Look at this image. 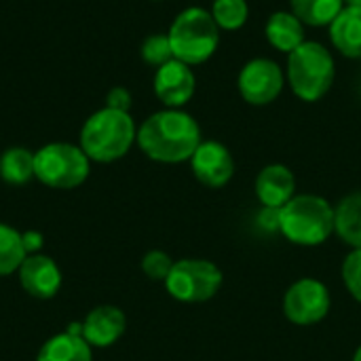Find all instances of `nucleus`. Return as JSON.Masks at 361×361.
Returning <instances> with one entry per match:
<instances>
[{"instance_id":"f257e3e1","label":"nucleus","mask_w":361,"mask_h":361,"mask_svg":"<svg viewBox=\"0 0 361 361\" xmlns=\"http://www.w3.org/2000/svg\"><path fill=\"white\" fill-rule=\"evenodd\" d=\"M201 142V127L192 114L182 108H165L137 127L135 144L150 161L176 165L190 161Z\"/></svg>"},{"instance_id":"f03ea898","label":"nucleus","mask_w":361,"mask_h":361,"mask_svg":"<svg viewBox=\"0 0 361 361\" xmlns=\"http://www.w3.org/2000/svg\"><path fill=\"white\" fill-rule=\"evenodd\" d=\"M137 142V125L129 112L102 108L93 112L78 137V146L95 163H114L123 159Z\"/></svg>"},{"instance_id":"7ed1b4c3","label":"nucleus","mask_w":361,"mask_h":361,"mask_svg":"<svg viewBox=\"0 0 361 361\" xmlns=\"http://www.w3.org/2000/svg\"><path fill=\"white\" fill-rule=\"evenodd\" d=\"M336 226V212L319 195H296L279 209L277 231L302 247L322 245Z\"/></svg>"},{"instance_id":"20e7f679","label":"nucleus","mask_w":361,"mask_h":361,"mask_svg":"<svg viewBox=\"0 0 361 361\" xmlns=\"http://www.w3.org/2000/svg\"><path fill=\"white\" fill-rule=\"evenodd\" d=\"M336 63L328 47L317 40H305L298 49L288 55L286 82L292 93L307 102H319L334 85Z\"/></svg>"},{"instance_id":"39448f33","label":"nucleus","mask_w":361,"mask_h":361,"mask_svg":"<svg viewBox=\"0 0 361 361\" xmlns=\"http://www.w3.org/2000/svg\"><path fill=\"white\" fill-rule=\"evenodd\" d=\"M167 36L173 57L190 68L205 63L220 44V27L216 25L212 13L203 6H188L178 13Z\"/></svg>"},{"instance_id":"423d86ee","label":"nucleus","mask_w":361,"mask_h":361,"mask_svg":"<svg viewBox=\"0 0 361 361\" xmlns=\"http://www.w3.org/2000/svg\"><path fill=\"white\" fill-rule=\"evenodd\" d=\"M91 159L78 144L51 142L34 152V178L49 188L70 190L87 182Z\"/></svg>"},{"instance_id":"0eeeda50","label":"nucleus","mask_w":361,"mask_h":361,"mask_svg":"<svg viewBox=\"0 0 361 361\" xmlns=\"http://www.w3.org/2000/svg\"><path fill=\"white\" fill-rule=\"evenodd\" d=\"M222 271L203 258H184L173 262L165 288L171 298L180 302H205L222 288Z\"/></svg>"},{"instance_id":"6e6552de","label":"nucleus","mask_w":361,"mask_h":361,"mask_svg":"<svg viewBox=\"0 0 361 361\" xmlns=\"http://www.w3.org/2000/svg\"><path fill=\"white\" fill-rule=\"evenodd\" d=\"M283 85H286V72L279 68L277 61L269 57L250 59L237 76L239 95L252 106L273 104L281 95Z\"/></svg>"},{"instance_id":"1a4fd4ad","label":"nucleus","mask_w":361,"mask_h":361,"mask_svg":"<svg viewBox=\"0 0 361 361\" xmlns=\"http://www.w3.org/2000/svg\"><path fill=\"white\" fill-rule=\"evenodd\" d=\"M330 290L326 283L313 277L298 279L283 296V313L296 326H313L326 319L330 313Z\"/></svg>"},{"instance_id":"9d476101","label":"nucleus","mask_w":361,"mask_h":361,"mask_svg":"<svg viewBox=\"0 0 361 361\" xmlns=\"http://www.w3.org/2000/svg\"><path fill=\"white\" fill-rule=\"evenodd\" d=\"M152 89L165 108H182L192 99L197 89V78L188 63L173 57L171 61L157 68Z\"/></svg>"},{"instance_id":"9b49d317","label":"nucleus","mask_w":361,"mask_h":361,"mask_svg":"<svg viewBox=\"0 0 361 361\" xmlns=\"http://www.w3.org/2000/svg\"><path fill=\"white\" fill-rule=\"evenodd\" d=\"M190 169L195 178L207 188H222L235 176V161L231 150L216 140L201 142L190 157Z\"/></svg>"},{"instance_id":"f8f14e48","label":"nucleus","mask_w":361,"mask_h":361,"mask_svg":"<svg viewBox=\"0 0 361 361\" xmlns=\"http://www.w3.org/2000/svg\"><path fill=\"white\" fill-rule=\"evenodd\" d=\"M19 283L32 298L49 300L61 290V271L51 256L32 254L25 256L19 271Z\"/></svg>"},{"instance_id":"ddd939ff","label":"nucleus","mask_w":361,"mask_h":361,"mask_svg":"<svg viewBox=\"0 0 361 361\" xmlns=\"http://www.w3.org/2000/svg\"><path fill=\"white\" fill-rule=\"evenodd\" d=\"M127 328V317L118 307L102 305L87 313L82 322V338L95 349L112 347Z\"/></svg>"},{"instance_id":"4468645a","label":"nucleus","mask_w":361,"mask_h":361,"mask_svg":"<svg viewBox=\"0 0 361 361\" xmlns=\"http://www.w3.org/2000/svg\"><path fill=\"white\" fill-rule=\"evenodd\" d=\"M256 197L264 207L281 209L286 203H290L296 197V178L290 167L281 163L267 165L258 176L254 184Z\"/></svg>"},{"instance_id":"2eb2a0df","label":"nucleus","mask_w":361,"mask_h":361,"mask_svg":"<svg viewBox=\"0 0 361 361\" xmlns=\"http://www.w3.org/2000/svg\"><path fill=\"white\" fill-rule=\"evenodd\" d=\"M36 361H93V347L82 338V324L51 336L38 351Z\"/></svg>"},{"instance_id":"dca6fc26","label":"nucleus","mask_w":361,"mask_h":361,"mask_svg":"<svg viewBox=\"0 0 361 361\" xmlns=\"http://www.w3.org/2000/svg\"><path fill=\"white\" fill-rule=\"evenodd\" d=\"M330 40L341 55L361 59V6H345L338 13L330 23Z\"/></svg>"},{"instance_id":"f3484780","label":"nucleus","mask_w":361,"mask_h":361,"mask_svg":"<svg viewBox=\"0 0 361 361\" xmlns=\"http://www.w3.org/2000/svg\"><path fill=\"white\" fill-rule=\"evenodd\" d=\"M264 36L273 49L288 53V55L307 40L305 38V23L292 11H275L267 19Z\"/></svg>"},{"instance_id":"a211bd4d","label":"nucleus","mask_w":361,"mask_h":361,"mask_svg":"<svg viewBox=\"0 0 361 361\" xmlns=\"http://www.w3.org/2000/svg\"><path fill=\"white\" fill-rule=\"evenodd\" d=\"M334 233L353 250H361V190L345 197L336 207Z\"/></svg>"},{"instance_id":"6ab92c4d","label":"nucleus","mask_w":361,"mask_h":361,"mask_svg":"<svg viewBox=\"0 0 361 361\" xmlns=\"http://www.w3.org/2000/svg\"><path fill=\"white\" fill-rule=\"evenodd\" d=\"M0 178L11 186H23L34 178V152L11 146L0 154Z\"/></svg>"},{"instance_id":"aec40b11","label":"nucleus","mask_w":361,"mask_h":361,"mask_svg":"<svg viewBox=\"0 0 361 361\" xmlns=\"http://www.w3.org/2000/svg\"><path fill=\"white\" fill-rule=\"evenodd\" d=\"M343 8V0H290V11L311 27H330Z\"/></svg>"},{"instance_id":"412c9836","label":"nucleus","mask_w":361,"mask_h":361,"mask_svg":"<svg viewBox=\"0 0 361 361\" xmlns=\"http://www.w3.org/2000/svg\"><path fill=\"white\" fill-rule=\"evenodd\" d=\"M25 250L21 233L4 222H0V277H8L19 271L25 260Z\"/></svg>"},{"instance_id":"4be33fe9","label":"nucleus","mask_w":361,"mask_h":361,"mask_svg":"<svg viewBox=\"0 0 361 361\" xmlns=\"http://www.w3.org/2000/svg\"><path fill=\"white\" fill-rule=\"evenodd\" d=\"M212 17L216 25L226 32H235L247 23L250 17V6L245 0H214L212 4Z\"/></svg>"},{"instance_id":"5701e85b","label":"nucleus","mask_w":361,"mask_h":361,"mask_svg":"<svg viewBox=\"0 0 361 361\" xmlns=\"http://www.w3.org/2000/svg\"><path fill=\"white\" fill-rule=\"evenodd\" d=\"M140 53H142V59L152 68H161L163 63L173 59V51H171V42L167 34H150L142 42Z\"/></svg>"},{"instance_id":"b1692460","label":"nucleus","mask_w":361,"mask_h":361,"mask_svg":"<svg viewBox=\"0 0 361 361\" xmlns=\"http://www.w3.org/2000/svg\"><path fill=\"white\" fill-rule=\"evenodd\" d=\"M171 269H173L171 256L165 254V252H161V250H152V252H148L142 258V271L152 281H163L165 283V279L169 277Z\"/></svg>"},{"instance_id":"393cba45","label":"nucleus","mask_w":361,"mask_h":361,"mask_svg":"<svg viewBox=\"0 0 361 361\" xmlns=\"http://www.w3.org/2000/svg\"><path fill=\"white\" fill-rule=\"evenodd\" d=\"M343 281L349 294L361 305V250H351L343 262Z\"/></svg>"},{"instance_id":"a878e982","label":"nucleus","mask_w":361,"mask_h":361,"mask_svg":"<svg viewBox=\"0 0 361 361\" xmlns=\"http://www.w3.org/2000/svg\"><path fill=\"white\" fill-rule=\"evenodd\" d=\"M131 104H133V97H131L129 89H125V87H112L106 95V108L129 112Z\"/></svg>"},{"instance_id":"bb28decb","label":"nucleus","mask_w":361,"mask_h":361,"mask_svg":"<svg viewBox=\"0 0 361 361\" xmlns=\"http://www.w3.org/2000/svg\"><path fill=\"white\" fill-rule=\"evenodd\" d=\"M21 241H23V250H25L27 256L40 254L42 243H44V239H42V235L38 231H25V233H21Z\"/></svg>"},{"instance_id":"cd10ccee","label":"nucleus","mask_w":361,"mask_h":361,"mask_svg":"<svg viewBox=\"0 0 361 361\" xmlns=\"http://www.w3.org/2000/svg\"><path fill=\"white\" fill-rule=\"evenodd\" d=\"M345 6H361V0H343Z\"/></svg>"},{"instance_id":"c85d7f7f","label":"nucleus","mask_w":361,"mask_h":361,"mask_svg":"<svg viewBox=\"0 0 361 361\" xmlns=\"http://www.w3.org/2000/svg\"><path fill=\"white\" fill-rule=\"evenodd\" d=\"M353 361H361V345H360V347H357L355 355H353Z\"/></svg>"},{"instance_id":"c756f323","label":"nucleus","mask_w":361,"mask_h":361,"mask_svg":"<svg viewBox=\"0 0 361 361\" xmlns=\"http://www.w3.org/2000/svg\"><path fill=\"white\" fill-rule=\"evenodd\" d=\"M154 2H159V0H154Z\"/></svg>"}]
</instances>
